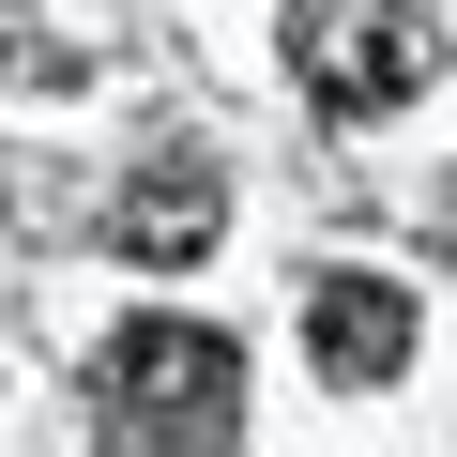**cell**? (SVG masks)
Returning a JSON list of instances; mask_svg holds the SVG:
<instances>
[{
    "mask_svg": "<svg viewBox=\"0 0 457 457\" xmlns=\"http://www.w3.org/2000/svg\"><path fill=\"white\" fill-rule=\"evenodd\" d=\"M107 442H245V336L213 320H122L92 351Z\"/></svg>",
    "mask_w": 457,
    "mask_h": 457,
    "instance_id": "cell-1",
    "label": "cell"
},
{
    "mask_svg": "<svg viewBox=\"0 0 457 457\" xmlns=\"http://www.w3.org/2000/svg\"><path fill=\"white\" fill-rule=\"evenodd\" d=\"M290 77L320 122H381L427 92V31L396 16V0H290Z\"/></svg>",
    "mask_w": 457,
    "mask_h": 457,
    "instance_id": "cell-2",
    "label": "cell"
},
{
    "mask_svg": "<svg viewBox=\"0 0 457 457\" xmlns=\"http://www.w3.org/2000/svg\"><path fill=\"white\" fill-rule=\"evenodd\" d=\"M411 290L396 275H366V260H336V275H305V351H320V381L336 396H381L396 366H411Z\"/></svg>",
    "mask_w": 457,
    "mask_h": 457,
    "instance_id": "cell-3",
    "label": "cell"
},
{
    "mask_svg": "<svg viewBox=\"0 0 457 457\" xmlns=\"http://www.w3.org/2000/svg\"><path fill=\"white\" fill-rule=\"evenodd\" d=\"M213 228H228V183H213V153H137V168H122V198H107V245H122L137 275H183V260H213Z\"/></svg>",
    "mask_w": 457,
    "mask_h": 457,
    "instance_id": "cell-4",
    "label": "cell"
},
{
    "mask_svg": "<svg viewBox=\"0 0 457 457\" xmlns=\"http://www.w3.org/2000/svg\"><path fill=\"white\" fill-rule=\"evenodd\" d=\"M0 92H92V31L62 0H0Z\"/></svg>",
    "mask_w": 457,
    "mask_h": 457,
    "instance_id": "cell-5",
    "label": "cell"
}]
</instances>
